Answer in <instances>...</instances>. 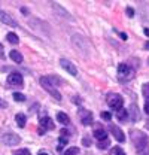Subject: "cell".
Wrapping results in <instances>:
<instances>
[{
    "mask_svg": "<svg viewBox=\"0 0 149 155\" xmlns=\"http://www.w3.org/2000/svg\"><path fill=\"white\" fill-rule=\"evenodd\" d=\"M21 12H22V14H27V12H28V11H27V9H25V8H21Z\"/></svg>",
    "mask_w": 149,
    "mask_h": 155,
    "instance_id": "obj_39",
    "label": "cell"
},
{
    "mask_svg": "<svg viewBox=\"0 0 149 155\" xmlns=\"http://www.w3.org/2000/svg\"><path fill=\"white\" fill-rule=\"evenodd\" d=\"M60 64H61V67H63L66 72H69L70 75H73V76L78 75V69L74 67V64L70 61V60H67V58H61V60H60Z\"/></svg>",
    "mask_w": 149,
    "mask_h": 155,
    "instance_id": "obj_9",
    "label": "cell"
},
{
    "mask_svg": "<svg viewBox=\"0 0 149 155\" xmlns=\"http://www.w3.org/2000/svg\"><path fill=\"white\" fill-rule=\"evenodd\" d=\"M52 8L55 9L57 12H58V14H61V15H63V18H64V19L73 21V18H72V15H70V14H69V12H67L66 9H63V8H61V6H60L58 3H52Z\"/></svg>",
    "mask_w": 149,
    "mask_h": 155,
    "instance_id": "obj_14",
    "label": "cell"
},
{
    "mask_svg": "<svg viewBox=\"0 0 149 155\" xmlns=\"http://www.w3.org/2000/svg\"><path fill=\"white\" fill-rule=\"evenodd\" d=\"M0 22H3V24H6V25H11V27H18L17 21L14 18H11V15H8V14L3 12L2 9H0Z\"/></svg>",
    "mask_w": 149,
    "mask_h": 155,
    "instance_id": "obj_12",
    "label": "cell"
},
{
    "mask_svg": "<svg viewBox=\"0 0 149 155\" xmlns=\"http://www.w3.org/2000/svg\"><path fill=\"white\" fill-rule=\"evenodd\" d=\"M39 82H40V85H42V87H43V88H45V90H46V91H48V93H49L51 96H52L54 98H55L57 101H60V100H61V94H60V93L57 91V88L54 87V85H51V84L48 82V79H46V76H42V78H40V81H39Z\"/></svg>",
    "mask_w": 149,
    "mask_h": 155,
    "instance_id": "obj_4",
    "label": "cell"
},
{
    "mask_svg": "<svg viewBox=\"0 0 149 155\" xmlns=\"http://www.w3.org/2000/svg\"><path fill=\"white\" fill-rule=\"evenodd\" d=\"M57 119H58L61 124H64V125L70 122V118H69V115H66L64 112H58V114H57Z\"/></svg>",
    "mask_w": 149,
    "mask_h": 155,
    "instance_id": "obj_19",
    "label": "cell"
},
{
    "mask_svg": "<svg viewBox=\"0 0 149 155\" xmlns=\"http://www.w3.org/2000/svg\"><path fill=\"white\" fill-rule=\"evenodd\" d=\"M112 155H125V152L122 151V148H119V146H113Z\"/></svg>",
    "mask_w": 149,
    "mask_h": 155,
    "instance_id": "obj_26",
    "label": "cell"
},
{
    "mask_svg": "<svg viewBox=\"0 0 149 155\" xmlns=\"http://www.w3.org/2000/svg\"><path fill=\"white\" fill-rule=\"evenodd\" d=\"M79 119H81V122H82L84 125H91L94 121V116L90 110L81 109V110H79Z\"/></svg>",
    "mask_w": 149,
    "mask_h": 155,
    "instance_id": "obj_8",
    "label": "cell"
},
{
    "mask_svg": "<svg viewBox=\"0 0 149 155\" xmlns=\"http://www.w3.org/2000/svg\"><path fill=\"white\" fill-rule=\"evenodd\" d=\"M145 48H146V49H149V42L146 43V45H145Z\"/></svg>",
    "mask_w": 149,
    "mask_h": 155,
    "instance_id": "obj_42",
    "label": "cell"
},
{
    "mask_svg": "<svg viewBox=\"0 0 149 155\" xmlns=\"http://www.w3.org/2000/svg\"><path fill=\"white\" fill-rule=\"evenodd\" d=\"M109 130H111V133L113 134V137H115L119 143L125 142V134L122 133V130H121L118 125H111V127H109Z\"/></svg>",
    "mask_w": 149,
    "mask_h": 155,
    "instance_id": "obj_11",
    "label": "cell"
},
{
    "mask_svg": "<svg viewBox=\"0 0 149 155\" xmlns=\"http://www.w3.org/2000/svg\"><path fill=\"white\" fill-rule=\"evenodd\" d=\"M128 114H130V119L133 121V122H136V121H139V118H140V115H139V107L133 103L130 106V109H128Z\"/></svg>",
    "mask_w": 149,
    "mask_h": 155,
    "instance_id": "obj_15",
    "label": "cell"
},
{
    "mask_svg": "<svg viewBox=\"0 0 149 155\" xmlns=\"http://www.w3.org/2000/svg\"><path fill=\"white\" fill-rule=\"evenodd\" d=\"M14 155H31V152L27 149V148H22V149H18V151H15Z\"/></svg>",
    "mask_w": 149,
    "mask_h": 155,
    "instance_id": "obj_27",
    "label": "cell"
},
{
    "mask_svg": "<svg viewBox=\"0 0 149 155\" xmlns=\"http://www.w3.org/2000/svg\"><path fill=\"white\" fill-rule=\"evenodd\" d=\"M131 140L137 149V154L139 155H149V140L148 136L145 134L143 131L140 130H131Z\"/></svg>",
    "mask_w": 149,
    "mask_h": 155,
    "instance_id": "obj_1",
    "label": "cell"
},
{
    "mask_svg": "<svg viewBox=\"0 0 149 155\" xmlns=\"http://www.w3.org/2000/svg\"><path fill=\"white\" fill-rule=\"evenodd\" d=\"M64 134H66V136L69 134V131H67L66 128H63V130H61V136H64Z\"/></svg>",
    "mask_w": 149,
    "mask_h": 155,
    "instance_id": "obj_38",
    "label": "cell"
},
{
    "mask_svg": "<svg viewBox=\"0 0 149 155\" xmlns=\"http://www.w3.org/2000/svg\"><path fill=\"white\" fill-rule=\"evenodd\" d=\"M145 112H146V114L149 115V100L146 101V103H145Z\"/></svg>",
    "mask_w": 149,
    "mask_h": 155,
    "instance_id": "obj_35",
    "label": "cell"
},
{
    "mask_svg": "<svg viewBox=\"0 0 149 155\" xmlns=\"http://www.w3.org/2000/svg\"><path fill=\"white\" fill-rule=\"evenodd\" d=\"M40 128H43L45 131H46V130H54V122H52V119L48 118V116L40 118Z\"/></svg>",
    "mask_w": 149,
    "mask_h": 155,
    "instance_id": "obj_13",
    "label": "cell"
},
{
    "mask_svg": "<svg viewBox=\"0 0 149 155\" xmlns=\"http://www.w3.org/2000/svg\"><path fill=\"white\" fill-rule=\"evenodd\" d=\"M148 64H149V58H148Z\"/></svg>",
    "mask_w": 149,
    "mask_h": 155,
    "instance_id": "obj_43",
    "label": "cell"
},
{
    "mask_svg": "<svg viewBox=\"0 0 149 155\" xmlns=\"http://www.w3.org/2000/svg\"><path fill=\"white\" fill-rule=\"evenodd\" d=\"M48 79V82L51 84V85H61V79H58V76H46Z\"/></svg>",
    "mask_w": 149,
    "mask_h": 155,
    "instance_id": "obj_22",
    "label": "cell"
},
{
    "mask_svg": "<svg viewBox=\"0 0 149 155\" xmlns=\"http://www.w3.org/2000/svg\"><path fill=\"white\" fill-rule=\"evenodd\" d=\"M108 106L111 107L112 110H115V112L121 110L122 106H124V98H122V96H119L116 93L108 94Z\"/></svg>",
    "mask_w": 149,
    "mask_h": 155,
    "instance_id": "obj_3",
    "label": "cell"
},
{
    "mask_svg": "<svg viewBox=\"0 0 149 155\" xmlns=\"http://www.w3.org/2000/svg\"><path fill=\"white\" fill-rule=\"evenodd\" d=\"M8 84L12 85V87H21L22 85V76L18 72H11L9 76H8Z\"/></svg>",
    "mask_w": 149,
    "mask_h": 155,
    "instance_id": "obj_10",
    "label": "cell"
},
{
    "mask_svg": "<svg viewBox=\"0 0 149 155\" xmlns=\"http://www.w3.org/2000/svg\"><path fill=\"white\" fill-rule=\"evenodd\" d=\"M12 97H14V100H15V101H19V103L25 101V96H24V94H21V93H14Z\"/></svg>",
    "mask_w": 149,
    "mask_h": 155,
    "instance_id": "obj_24",
    "label": "cell"
},
{
    "mask_svg": "<svg viewBox=\"0 0 149 155\" xmlns=\"http://www.w3.org/2000/svg\"><path fill=\"white\" fill-rule=\"evenodd\" d=\"M109 145H111L109 139H104V140H100V142L97 143V148H98V149H106Z\"/></svg>",
    "mask_w": 149,
    "mask_h": 155,
    "instance_id": "obj_23",
    "label": "cell"
},
{
    "mask_svg": "<svg viewBox=\"0 0 149 155\" xmlns=\"http://www.w3.org/2000/svg\"><path fill=\"white\" fill-rule=\"evenodd\" d=\"M134 75H136V70L133 67H130L128 64L121 63L118 66V78H119L121 82H128V81H131L134 78Z\"/></svg>",
    "mask_w": 149,
    "mask_h": 155,
    "instance_id": "obj_2",
    "label": "cell"
},
{
    "mask_svg": "<svg viewBox=\"0 0 149 155\" xmlns=\"http://www.w3.org/2000/svg\"><path fill=\"white\" fill-rule=\"evenodd\" d=\"M72 42H73L74 48H76V49H79L82 54H88V42L82 38V36L74 35L73 38H72Z\"/></svg>",
    "mask_w": 149,
    "mask_h": 155,
    "instance_id": "obj_5",
    "label": "cell"
},
{
    "mask_svg": "<svg viewBox=\"0 0 149 155\" xmlns=\"http://www.w3.org/2000/svg\"><path fill=\"white\" fill-rule=\"evenodd\" d=\"M28 24H30V25H31L35 30L40 31V33H43V35H46V36H49V33H46V31L43 30V27H45V28H49V25H48L46 22H42L40 19L31 18V19H28Z\"/></svg>",
    "mask_w": 149,
    "mask_h": 155,
    "instance_id": "obj_7",
    "label": "cell"
},
{
    "mask_svg": "<svg viewBox=\"0 0 149 155\" xmlns=\"http://www.w3.org/2000/svg\"><path fill=\"white\" fill-rule=\"evenodd\" d=\"M100 115H101V118H103L104 121H111V119H112V114H111V112H101Z\"/></svg>",
    "mask_w": 149,
    "mask_h": 155,
    "instance_id": "obj_30",
    "label": "cell"
},
{
    "mask_svg": "<svg viewBox=\"0 0 149 155\" xmlns=\"http://www.w3.org/2000/svg\"><path fill=\"white\" fill-rule=\"evenodd\" d=\"M142 90H143V96L149 100V84H145V85L142 87Z\"/></svg>",
    "mask_w": 149,
    "mask_h": 155,
    "instance_id": "obj_28",
    "label": "cell"
},
{
    "mask_svg": "<svg viewBox=\"0 0 149 155\" xmlns=\"http://www.w3.org/2000/svg\"><path fill=\"white\" fill-rule=\"evenodd\" d=\"M78 152H79V149H78L76 146H72V148L66 149V152H64V155H78Z\"/></svg>",
    "mask_w": 149,
    "mask_h": 155,
    "instance_id": "obj_25",
    "label": "cell"
},
{
    "mask_svg": "<svg viewBox=\"0 0 149 155\" xmlns=\"http://www.w3.org/2000/svg\"><path fill=\"white\" fill-rule=\"evenodd\" d=\"M82 143H84V146H91V139H88V137H84L82 139Z\"/></svg>",
    "mask_w": 149,
    "mask_h": 155,
    "instance_id": "obj_31",
    "label": "cell"
},
{
    "mask_svg": "<svg viewBox=\"0 0 149 155\" xmlns=\"http://www.w3.org/2000/svg\"><path fill=\"white\" fill-rule=\"evenodd\" d=\"M15 121H17L19 128H24L25 127V122H27V116L24 115V114H18V115L15 116Z\"/></svg>",
    "mask_w": 149,
    "mask_h": 155,
    "instance_id": "obj_18",
    "label": "cell"
},
{
    "mask_svg": "<svg viewBox=\"0 0 149 155\" xmlns=\"http://www.w3.org/2000/svg\"><path fill=\"white\" fill-rule=\"evenodd\" d=\"M2 142L5 145H8V146H15V145H18L21 142V139L15 133H6V134L2 136Z\"/></svg>",
    "mask_w": 149,
    "mask_h": 155,
    "instance_id": "obj_6",
    "label": "cell"
},
{
    "mask_svg": "<svg viewBox=\"0 0 149 155\" xmlns=\"http://www.w3.org/2000/svg\"><path fill=\"white\" fill-rule=\"evenodd\" d=\"M58 140H60V145H58L60 148H63V146H64V145H67V142H69V139H67V137H64V136H61Z\"/></svg>",
    "mask_w": 149,
    "mask_h": 155,
    "instance_id": "obj_29",
    "label": "cell"
},
{
    "mask_svg": "<svg viewBox=\"0 0 149 155\" xmlns=\"http://www.w3.org/2000/svg\"><path fill=\"white\" fill-rule=\"evenodd\" d=\"M119 36H121V39H122V40H127V39H128V36H127L125 33H119Z\"/></svg>",
    "mask_w": 149,
    "mask_h": 155,
    "instance_id": "obj_37",
    "label": "cell"
},
{
    "mask_svg": "<svg viewBox=\"0 0 149 155\" xmlns=\"http://www.w3.org/2000/svg\"><path fill=\"white\" fill-rule=\"evenodd\" d=\"M118 119L119 121H125V119H128V110H124V109H121V110H118Z\"/></svg>",
    "mask_w": 149,
    "mask_h": 155,
    "instance_id": "obj_21",
    "label": "cell"
},
{
    "mask_svg": "<svg viewBox=\"0 0 149 155\" xmlns=\"http://www.w3.org/2000/svg\"><path fill=\"white\" fill-rule=\"evenodd\" d=\"M73 103H76V104H81V98H79V97H73Z\"/></svg>",
    "mask_w": 149,
    "mask_h": 155,
    "instance_id": "obj_36",
    "label": "cell"
},
{
    "mask_svg": "<svg viewBox=\"0 0 149 155\" xmlns=\"http://www.w3.org/2000/svg\"><path fill=\"white\" fill-rule=\"evenodd\" d=\"M94 137L98 139V142H100V140L108 139V133H106L104 128H101V127H95V130H94Z\"/></svg>",
    "mask_w": 149,
    "mask_h": 155,
    "instance_id": "obj_16",
    "label": "cell"
},
{
    "mask_svg": "<svg viewBox=\"0 0 149 155\" xmlns=\"http://www.w3.org/2000/svg\"><path fill=\"white\" fill-rule=\"evenodd\" d=\"M9 57L12 58L17 64H21V63H22V55H21V52H18L17 49H12V51L9 52Z\"/></svg>",
    "mask_w": 149,
    "mask_h": 155,
    "instance_id": "obj_17",
    "label": "cell"
},
{
    "mask_svg": "<svg viewBox=\"0 0 149 155\" xmlns=\"http://www.w3.org/2000/svg\"><path fill=\"white\" fill-rule=\"evenodd\" d=\"M0 58H5V51H3V45L0 43Z\"/></svg>",
    "mask_w": 149,
    "mask_h": 155,
    "instance_id": "obj_34",
    "label": "cell"
},
{
    "mask_svg": "<svg viewBox=\"0 0 149 155\" xmlns=\"http://www.w3.org/2000/svg\"><path fill=\"white\" fill-rule=\"evenodd\" d=\"M6 40H8V42H9V43H12V45H17V43H18V42H19L18 36H17V35H15V33H12V31H11V33H8V35H6Z\"/></svg>",
    "mask_w": 149,
    "mask_h": 155,
    "instance_id": "obj_20",
    "label": "cell"
},
{
    "mask_svg": "<svg viewBox=\"0 0 149 155\" xmlns=\"http://www.w3.org/2000/svg\"><path fill=\"white\" fill-rule=\"evenodd\" d=\"M143 30H145V35H146V36H149V28H143Z\"/></svg>",
    "mask_w": 149,
    "mask_h": 155,
    "instance_id": "obj_40",
    "label": "cell"
},
{
    "mask_svg": "<svg viewBox=\"0 0 149 155\" xmlns=\"http://www.w3.org/2000/svg\"><path fill=\"white\" fill-rule=\"evenodd\" d=\"M37 155H48V154H46V152H42V151H40V152H39Z\"/></svg>",
    "mask_w": 149,
    "mask_h": 155,
    "instance_id": "obj_41",
    "label": "cell"
},
{
    "mask_svg": "<svg viewBox=\"0 0 149 155\" xmlns=\"http://www.w3.org/2000/svg\"><path fill=\"white\" fill-rule=\"evenodd\" d=\"M125 12H127V15H128L130 18L134 17V9H133V8H127V11H125Z\"/></svg>",
    "mask_w": 149,
    "mask_h": 155,
    "instance_id": "obj_32",
    "label": "cell"
},
{
    "mask_svg": "<svg viewBox=\"0 0 149 155\" xmlns=\"http://www.w3.org/2000/svg\"><path fill=\"white\" fill-rule=\"evenodd\" d=\"M5 107H8V103L3 98H0V109H5Z\"/></svg>",
    "mask_w": 149,
    "mask_h": 155,
    "instance_id": "obj_33",
    "label": "cell"
}]
</instances>
